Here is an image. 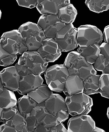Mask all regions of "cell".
I'll return each mask as SVG.
<instances>
[{"label":"cell","mask_w":109,"mask_h":132,"mask_svg":"<svg viewBox=\"0 0 109 132\" xmlns=\"http://www.w3.org/2000/svg\"><path fill=\"white\" fill-rule=\"evenodd\" d=\"M65 102L69 114L72 116L87 114L93 104L92 98L83 93L67 96Z\"/></svg>","instance_id":"cell-4"},{"label":"cell","mask_w":109,"mask_h":132,"mask_svg":"<svg viewBox=\"0 0 109 132\" xmlns=\"http://www.w3.org/2000/svg\"><path fill=\"white\" fill-rule=\"evenodd\" d=\"M4 88V87L2 84L1 81L0 80V93H1L3 91Z\"/></svg>","instance_id":"cell-44"},{"label":"cell","mask_w":109,"mask_h":132,"mask_svg":"<svg viewBox=\"0 0 109 132\" xmlns=\"http://www.w3.org/2000/svg\"><path fill=\"white\" fill-rule=\"evenodd\" d=\"M77 29L75 27L63 38H55L62 52L70 51L78 46L77 39Z\"/></svg>","instance_id":"cell-11"},{"label":"cell","mask_w":109,"mask_h":132,"mask_svg":"<svg viewBox=\"0 0 109 132\" xmlns=\"http://www.w3.org/2000/svg\"><path fill=\"white\" fill-rule=\"evenodd\" d=\"M37 51L48 62H54L61 54V49L53 38H46L44 39Z\"/></svg>","instance_id":"cell-7"},{"label":"cell","mask_w":109,"mask_h":132,"mask_svg":"<svg viewBox=\"0 0 109 132\" xmlns=\"http://www.w3.org/2000/svg\"><path fill=\"white\" fill-rule=\"evenodd\" d=\"M25 119L28 132H33L39 124L35 117L31 115L30 113H29L26 114Z\"/></svg>","instance_id":"cell-33"},{"label":"cell","mask_w":109,"mask_h":132,"mask_svg":"<svg viewBox=\"0 0 109 132\" xmlns=\"http://www.w3.org/2000/svg\"><path fill=\"white\" fill-rule=\"evenodd\" d=\"M100 76L99 75H95L88 77L84 81L83 93L87 95L98 93Z\"/></svg>","instance_id":"cell-21"},{"label":"cell","mask_w":109,"mask_h":132,"mask_svg":"<svg viewBox=\"0 0 109 132\" xmlns=\"http://www.w3.org/2000/svg\"><path fill=\"white\" fill-rule=\"evenodd\" d=\"M5 123L14 127L17 132H28L25 118L21 114L18 109L16 114Z\"/></svg>","instance_id":"cell-19"},{"label":"cell","mask_w":109,"mask_h":132,"mask_svg":"<svg viewBox=\"0 0 109 132\" xmlns=\"http://www.w3.org/2000/svg\"><path fill=\"white\" fill-rule=\"evenodd\" d=\"M17 58L16 55L10 54L4 50L0 46V64L7 66L12 64Z\"/></svg>","instance_id":"cell-27"},{"label":"cell","mask_w":109,"mask_h":132,"mask_svg":"<svg viewBox=\"0 0 109 132\" xmlns=\"http://www.w3.org/2000/svg\"><path fill=\"white\" fill-rule=\"evenodd\" d=\"M69 75L68 69L64 64H55L50 67L45 72L47 84L52 91L62 92L65 81Z\"/></svg>","instance_id":"cell-3"},{"label":"cell","mask_w":109,"mask_h":132,"mask_svg":"<svg viewBox=\"0 0 109 132\" xmlns=\"http://www.w3.org/2000/svg\"><path fill=\"white\" fill-rule=\"evenodd\" d=\"M109 61L103 55L100 54L93 63L95 69L98 71H102L108 65Z\"/></svg>","instance_id":"cell-32"},{"label":"cell","mask_w":109,"mask_h":132,"mask_svg":"<svg viewBox=\"0 0 109 132\" xmlns=\"http://www.w3.org/2000/svg\"><path fill=\"white\" fill-rule=\"evenodd\" d=\"M77 30V39L79 46L86 47L94 44L100 45L103 34L96 26L90 25H81L78 28Z\"/></svg>","instance_id":"cell-5"},{"label":"cell","mask_w":109,"mask_h":132,"mask_svg":"<svg viewBox=\"0 0 109 132\" xmlns=\"http://www.w3.org/2000/svg\"><path fill=\"white\" fill-rule=\"evenodd\" d=\"M0 80L4 87L13 91L19 88L21 76L15 66L3 69L0 72Z\"/></svg>","instance_id":"cell-8"},{"label":"cell","mask_w":109,"mask_h":132,"mask_svg":"<svg viewBox=\"0 0 109 132\" xmlns=\"http://www.w3.org/2000/svg\"><path fill=\"white\" fill-rule=\"evenodd\" d=\"M49 113L45 107V102L37 103L30 112L31 115L35 117L39 123H40L43 118Z\"/></svg>","instance_id":"cell-28"},{"label":"cell","mask_w":109,"mask_h":132,"mask_svg":"<svg viewBox=\"0 0 109 132\" xmlns=\"http://www.w3.org/2000/svg\"><path fill=\"white\" fill-rule=\"evenodd\" d=\"M67 130L62 123H59L56 126L50 128L49 132H67Z\"/></svg>","instance_id":"cell-38"},{"label":"cell","mask_w":109,"mask_h":132,"mask_svg":"<svg viewBox=\"0 0 109 132\" xmlns=\"http://www.w3.org/2000/svg\"><path fill=\"white\" fill-rule=\"evenodd\" d=\"M0 12H1V13H0V15H1L0 18H1V14H2V12H1V10H0Z\"/></svg>","instance_id":"cell-46"},{"label":"cell","mask_w":109,"mask_h":132,"mask_svg":"<svg viewBox=\"0 0 109 132\" xmlns=\"http://www.w3.org/2000/svg\"><path fill=\"white\" fill-rule=\"evenodd\" d=\"M20 57L32 64L34 62L40 63L44 67L47 68L48 62L44 59L37 51H27L24 52Z\"/></svg>","instance_id":"cell-24"},{"label":"cell","mask_w":109,"mask_h":132,"mask_svg":"<svg viewBox=\"0 0 109 132\" xmlns=\"http://www.w3.org/2000/svg\"><path fill=\"white\" fill-rule=\"evenodd\" d=\"M52 93V91L47 85L43 84L34 90L27 94L38 103L45 102Z\"/></svg>","instance_id":"cell-17"},{"label":"cell","mask_w":109,"mask_h":132,"mask_svg":"<svg viewBox=\"0 0 109 132\" xmlns=\"http://www.w3.org/2000/svg\"><path fill=\"white\" fill-rule=\"evenodd\" d=\"M77 14V11L74 5L70 4L60 8L57 14L60 21L65 24L72 23Z\"/></svg>","instance_id":"cell-15"},{"label":"cell","mask_w":109,"mask_h":132,"mask_svg":"<svg viewBox=\"0 0 109 132\" xmlns=\"http://www.w3.org/2000/svg\"><path fill=\"white\" fill-rule=\"evenodd\" d=\"M17 109L16 105L13 107L4 108L0 116V122L5 123L9 120L16 114Z\"/></svg>","instance_id":"cell-30"},{"label":"cell","mask_w":109,"mask_h":132,"mask_svg":"<svg viewBox=\"0 0 109 132\" xmlns=\"http://www.w3.org/2000/svg\"><path fill=\"white\" fill-rule=\"evenodd\" d=\"M85 4L90 10L98 13L109 9V0H86Z\"/></svg>","instance_id":"cell-23"},{"label":"cell","mask_w":109,"mask_h":132,"mask_svg":"<svg viewBox=\"0 0 109 132\" xmlns=\"http://www.w3.org/2000/svg\"><path fill=\"white\" fill-rule=\"evenodd\" d=\"M18 30L23 37L26 38L28 51H37L46 38L42 29L37 24L31 22L23 24Z\"/></svg>","instance_id":"cell-1"},{"label":"cell","mask_w":109,"mask_h":132,"mask_svg":"<svg viewBox=\"0 0 109 132\" xmlns=\"http://www.w3.org/2000/svg\"><path fill=\"white\" fill-rule=\"evenodd\" d=\"M69 114L67 110H61L57 113L55 116L59 122L62 123L68 118Z\"/></svg>","instance_id":"cell-36"},{"label":"cell","mask_w":109,"mask_h":132,"mask_svg":"<svg viewBox=\"0 0 109 132\" xmlns=\"http://www.w3.org/2000/svg\"><path fill=\"white\" fill-rule=\"evenodd\" d=\"M70 4L69 0H37L36 8L41 14H57L59 9Z\"/></svg>","instance_id":"cell-9"},{"label":"cell","mask_w":109,"mask_h":132,"mask_svg":"<svg viewBox=\"0 0 109 132\" xmlns=\"http://www.w3.org/2000/svg\"><path fill=\"white\" fill-rule=\"evenodd\" d=\"M107 117L109 120V107L107 108Z\"/></svg>","instance_id":"cell-45"},{"label":"cell","mask_w":109,"mask_h":132,"mask_svg":"<svg viewBox=\"0 0 109 132\" xmlns=\"http://www.w3.org/2000/svg\"><path fill=\"white\" fill-rule=\"evenodd\" d=\"M19 6L31 9L36 7L37 0H16Z\"/></svg>","instance_id":"cell-35"},{"label":"cell","mask_w":109,"mask_h":132,"mask_svg":"<svg viewBox=\"0 0 109 132\" xmlns=\"http://www.w3.org/2000/svg\"><path fill=\"white\" fill-rule=\"evenodd\" d=\"M105 131L102 129L95 126L92 132H105Z\"/></svg>","instance_id":"cell-42"},{"label":"cell","mask_w":109,"mask_h":132,"mask_svg":"<svg viewBox=\"0 0 109 132\" xmlns=\"http://www.w3.org/2000/svg\"><path fill=\"white\" fill-rule=\"evenodd\" d=\"M38 103L27 95H24L17 101V107L21 114L25 118L27 113H30Z\"/></svg>","instance_id":"cell-18"},{"label":"cell","mask_w":109,"mask_h":132,"mask_svg":"<svg viewBox=\"0 0 109 132\" xmlns=\"http://www.w3.org/2000/svg\"><path fill=\"white\" fill-rule=\"evenodd\" d=\"M85 58L77 51L71 52L68 54L64 65L68 69H78L83 66H88Z\"/></svg>","instance_id":"cell-14"},{"label":"cell","mask_w":109,"mask_h":132,"mask_svg":"<svg viewBox=\"0 0 109 132\" xmlns=\"http://www.w3.org/2000/svg\"><path fill=\"white\" fill-rule=\"evenodd\" d=\"M59 21H60L57 14H44L40 16L37 24L44 30L49 26Z\"/></svg>","instance_id":"cell-25"},{"label":"cell","mask_w":109,"mask_h":132,"mask_svg":"<svg viewBox=\"0 0 109 132\" xmlns=\"http://www.w3.org/2000/svg\"><path fill=\"white\" fill-rule=\"evenodd\" d=\"M102 72V74H109V62L108 65L106 67Z\"/></svg>","instance_id":"cell-43"},{"label":"cell","mask_w":109,"mask_h":132,"mask_svg":"<svg viewBox=\"0 0 109 132\" xmlns=\"http://www.w3.org/2000/svg\"><path fill=\"white\" fill-rule=\"evenodd\" d=\"M65 25V24L59 21L47 27L44 30L46 38H56L57 32L60 30Z\"/></svg>","instance_id":"cell-29"},{"label":"cell","mask_w":109,"mask_h":132,"mask_svg":"<svg viewBox=\"0 0 109 132\" xmlns=\"http://www.w3.org/2000/svg\"><path fill=\"white\" fill-rule=\"evenodd\" d=\"M100 54L103 55L109 61V44L104 42L100 45Z\"/></svg>","instance_id":"cell-37"},{"label":"cell","mask_w":109,"mask_h":132,"mask_svg":"<svg viewBox=\"0 0 109 132\" xmlns=\"http://www.w3.org/2000/svg\"><path fill=\"white\" fill-rule=\"evenodd\" d=\"M75 27L72 23L65 24L64 26L57 32L56 38H64L67 34L70 31Z\"/></svg>","instance_id":"cell-34"},{"label":"cell","mask_w":109,"mask_h":132,"mask_svg":"<svg viewBox=\"0 0 109 132\" xmlns=\"http://www.w3.org/2000/svg\"><path fill=\"white\" fill-rule=\"evenodd\" d=\"M59 123L55 116L50 113L47 114L40 122L44 127L47 128H50L56 126Z\"/></svg>","instance_id":"cell-31"},{"label":"cell","mask_w":109,"mask_h":132,"mask_svg":"<svg viewBox=\"0 0 109 132\" xmlns=\"http://www.w3.org/2000/svg\"><path fill=\"white\" fill-rule=\"evenodd\" d=\"M43 80L40 75L31 74L21 77L19 88L17 91L19 94L25 95L41 86Z\"/></svg>","instance_id":"cell-10"},{"label":"cell","mask_w":109,"mask_h":132,"mask_svg":"<svg viewBox=\"0 0 109 132\" xmlns=\"http://www.w3.org/2000/svg\"><path fill=\"white\" fill-rule=\"evenodd\" d=\"M26 38L23 37L18 29H14L4 33L0 40V46L9 53L23 54L28 51Z\"/></svg>","instance_id":"cell-2"},{"label":"cell","mask_w":109,"mask_h":132,"mask_svg":"<svg viewBox=\"0 0 109 132\" xmlns=\"http://www.w3.org/2000/svg\"><path fill=\"white\" fill-rule=\"evenodd\" d=\"M0 132H17L14 127L9 125L5 123L0 125Z\"/></svg>","instance_id":"cell-39"},{"label":"cell","mask_w":109,"mask_h":132,"mask_svg":"<svg viewBox=\"0 0 109 132\" xmlns=\"http://www.w3.org/2000/svg\"><path fill=\"white\" fill-rule=\"evenodd\" d=\"M100 45L94 44L86 47L79 46L77 51L85 58L87 62L92 64L95 62L100 54Z\"/></svg>","instance_id":"cell-16"},{"label":"cell","mask_w":109,"mask_h":132,"mask_svg":"<svg viewBox=\"0 0 109 132\" xmlns=\"http://www.w3.org/2000/svg\"><path fill=\"white\" fill-rule=\"evenodd\" d=\"M68 69L69 75H77L83 81L88 77L97 74L93 66L91 64L88 66H82L78 69Z\"/></svg>","instance_id":"cell-22"},{"label":"cell","mask_w":109,"mask_h":132,"mask_svg":"<svg viewBox=\"0 0 109 132\" xmlns=\"http://www.w3.org/2000/svg\"><path fill=\"white\" fill-rule=\"evenodd\" d=\"M95 122L90 116L81 114L73 116L67 123L68 132H92Z\"/></svg>","instance_id":"cell-6"},{"label":"cell","mask_w":109,"mask_h":132,"mask_svg":"<svg viewBox=\"0 0 109 132\" xmlns=\"http://www.w3.org/2000/svg\"><path fill=\"white\" fill-rule=\"evenodd\" d=\"M49 131L50 128L44 127L42 123H40L33 132H49Z\"/></svg>","instance_id":"cell-41"},{"label":"cell","mask_w":109,"mask_h":132,"mask_svg":"<svg viewBox=\"0 0 109 132\" xmlns=\"http://www.w3.org/2000/svg\"><path fill=\"white\" fill-rule=\"evenodd\" d=\"M45 102L48 112L55 116L61 110H67L65 99L59 94L52 93Z\"/></svg>","instance_id":"cell-13"},{"label":"cell","mask_w":109,"mask_h":132,"mask_svg":"<svg viewBox=\"0 0 109 132\" xmlns=\"http://www.w3.org/2000/svg\"><path fill=\"white\" fill-rule=\"evenodd\" d=\"M17 100L13 91L4 88L0 93V107L7 108L13 107L17 104Z\"/></svg>","instance_id":"cell-20"},{"label":"cell","mask_w":109,"mask_h":132,"mask_svg":"<svg viewBox=\"0 0 109 132\" xmlns=\"http://www.w3.org/2000/svg\"><path fill=\"white\" fill-rule=\"evenodd\" d=\"M99 93L104 97L109 99V74H102L99 80Z\"/></svg>","instance_id":"cell-26"},{"label":"cell","mask_w":109,"mask_h":132,"mask_svg":"<svg viewBox=\"0 0 109 132\" xmlns=\"http://www.w3.org/2000/svg\"><path fill=\"white\" fill-rule=\"evenodd\" d=\"M102 34L105 42L109 44V25L104 28Z\"/></svg>","instance_id":"cell-40"},{"label":"cell","mask_w":109,"mask_h":132,"mask_svg":"<svg viewBox=\"0 0 109 132\" xmlns=\"http://www.w3.org/2000/svg\"><path fill=\"white\" fill-rule=\"evenodd\" d=\"M83 81L76 75H69L65 81L63 92L66 95L71 96L83 93Z\"/></svg>","instance_id":"cell-12"}]
</instances>
